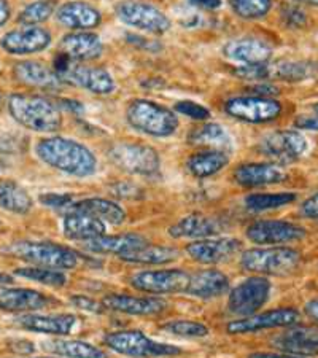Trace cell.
<instances>
[{"label": "cell", "mask_w": 318, "mask_h": 358, "mask_svg": "<svg viewBox=\"0 0 318 358\" xmlns=\"http://www.w3.org/2000/svg\"><path fill=\"white\" fill-rule=\"evenodd\" d=\"M36 153L45 164L73 177H89L97 169L94 153L72 138H42L36 145Z\"/></svg>", "instance_id": "obj_1"}, {"label": "cell", "mask_w": 318, "mask_h": 358, "mask_svg": "<svg viewBox=\"0 0 318 358\" xmlns=\"http://www.w3.org/2000/svg\"><path fill=\"white\" fill-rule=\"evenodd\" d=\"M8 112L16 123L36 132H55L62 124L61 108L40 96H10Z\"/></svg>", "instance_id": "obj_2"}, {"label": "cell", "mask_w": 318, "mask_h": 358, "mask_svg": "<svg viewBox=\"0 0 318 358\" xmlns=\"http://www.w3.org/2000/svg\"><path fill=\"white\" fill-rule=\"evenodd\" d=\"M3 253L26 262L32 266L50 269H73L80 262L78 253L55 242L16 241L3 248Z\"/></svg>", "instance_id": "obj_3"}, {"label": "cell", "mask_w": 318, "mask_h": 358, "mask_svg": "<svg viewBox=\"0 0 318 358\" xmlns=\"http://www.w3.org/2000/svg\"><path fill=\"white\" fill-rule=\"evenodd\" d=\"M126 118L132 128L153 137H169L178 128L175 113L147 99L132 101L126 108Z\"/></svg>", "instance_id": "obj_4"}, {"label": "cell", "mask_w": 318, "mask_h": 358, "mask_svg": "<svg viewBox=\"0 0 318 358\" xmlns=\"http://www.w3.org/2000/svg\"><path fill=\"white\" fill-rule=\"evenodd\" d=\"M53 71L64 85L78 86L94 94H110L117 88L115 78L106 69L78 64L61 53L56 56Z\"/></svg>", "instance_id": "obj_5"}, {"label": "cell", "mask_w": 318, "mask_h": 358, "mask_svg": "<svg viewBox=\"0 0 318 358\" xmlns=\"http://www.w3.org/2000/svg\"><path fill=\"white\" fill-rule=\"evenodd\" d=\"M301 263V253L288 247L250 248L240 257L242 268L261 275H287Z\"/></svg>", "instance_id": "obj_6"}, {"label": "cell", "mask_w": 318, "mask_h": 358, "mask_svg": "<svg viewBox=\"0 0 318 358\" xmlns=\"http://www.w3.org/2000/svg\"><path fill=\"white\" fill-rule=\"evenodd\" d=\"M103 343L108 349L117 352V354L132 358H158L182 354V349L177 348V345L158 343V341L150 339L142 331L137 330L108 333L103 338Z\"/></svg>", "instance_id": "obj_7"}, {"label": "cell", "mask_w": 318, "mask_h": 358, "mask_svg": "<svg viewBox=\"0 0 318 358\" xmlns=\"http://www.w3.org/2000/svg\"><path fill=\"white\" fill-rule=\"evenodd\" d=\"M108 158L120 169L137 176H153L159 171L161 166L156 150L143 143H113L108 148Z\"/></svg>", "instance_id": "obj_8"}, {"label": "cell", "mask_w": 318, "mask_h": 358, "mask_svg": "<svg viewBox=\"0 0 318 358\" xmlns=\"http://www.w3.org/2000/svg\"><path fill=\"white\" fill-rule=\"evenodd\" d=\"M258 150L277 164H290L309 152V141L298 131H274L259 141Z\"/></svg>", "instance_id": "obj_9"}, {"label": "cell", "mask_w": 318, "mask_h": 358, "mask_svg": "<svg viewBox=\"0 0 318 358\" xmlns=\"http://www.w3.org/2000/svg\"><path fill=\"white\" fill-rule=\"evenodd\" d=\"M224 112L244 123L261 124L277 120L283 112L282 103L274 97L242 96L231 97L224 103Z\"/></svg>", "instance_id": "obj_10"}, {"label": "cell", "mask_w": 318, "mask_h": 358, "mask_svg": "<svg viewBox=\"0 0 318 358\" xmlns=\"http://www.w3.org/2000/svg\"><path fill=\"white\" fill-rule=\"evenodd\" d=\"M115 13L124 24L150 34H164L171 29V20L152 3L123 0L115 7Z\"/></svg>", "instance_id": "obj_11"}, {"label": "cell", "mask_w": 318, "mask_h": 358, "mask_svg": "<svg viewBox=\"0 0 318 358\" xmlns=\"http://www.w3.org/2000/svg\"><path fill=\"white\" fill-rule=\"evenodd\" d=\"M270 288V282L266 277H248L231 292L228 301L229 313L242 319L256 314L268 303Z\"/></svg>", "instance_id": "obj_12"}, {"label": "cell", "mask_w": 318, "mask_h": 358, "mask_svg": "<svg viewBox=\"0 0 318 358\" xmlns=\"http://www.w3.org/2000/svg\"><path fill=\"white\" fill-rule=\"evenodd\" d=\"M189 282V274L182 269L140 271L129 279V284L138 292L152 294H166L185 292Z\"/></svg>", "instance_id": "obj_13"}, {"label": "cell", "mask_w": 318, "mask_h": 358, "mask_svg": "<svg viewBox=\"0 0 318 358\" xmlns=\"http://www.w3.org/2000/svg\"><path fill=\"white\" fill-rule=\"evenodd\" d=\"M247 238L259 245H280L303 241L308 231L283 220H259L247 228Z\"/></svg>", "instance_id": "obj_14"}, {"label": "cell", "mask_w": 318, "mask_h": 358, "mask_svg": "<svg viewBox=\"0 0 318 358\" xmlns=\"http://www.w3.org/2000/svg\"><path fill=\"white\" fill-rule=\"evenodd\" d=\"M301 320V314L293 308H282L268 310L263 314H253L244 317V319L234 320L228 323V333L231 334H244L254 333L261 330H270V328H285L298 325Z\"/></svg>", "instance_id": "obj_15"}, {"label": "cell", "mask_w": 318, "mask_h": 358, "mask_svg": "<svg viewBox=\"0 0 318 358\" xmlns=\"http://www.w3.org/2000/svg\"><path fill=\"white\" fill-rule=\"evenodd\" d=\"M51 45V34L43 27L22 26L5 34L0 40V46L10 55L24 56L40 53Z\"/></svg>", "instance_id": "obj_16"}, {"label": "cell", "mask_w": 318, "mask_h": 358, "mask_svg": "<svg viewBox=\"0 0 318 358\" xmlns=\"http://www.w3.org/2000/svg\"><path fill=\"white\" fill-rule=\"evenodd\" d=\"M223 55L226 59L237 62V64L253 66L270 61L274 48L263 38L248 37L231 40L223 46Z\"/></svg>", "instance_id": "obj_17"}, {"label": "cell", "mask_w": 318, "mask_h": 358, "mask_svg": "<svg viewBox=\"0 0 318 358\" xmlns=\"http://www.w3.org/2000/svg\"><path fill=\"white\" fill-rule=\"evenodd\" d=\"M240 248V241L234 238H207L191 242L187 253L194 262L202 264H217L228 262Z\"/></svg>", "instance_id": "obj_18"}, {"label": "cell", "mask_w": 318, "mask_h": 358, "mask_svg": "<svg viewBox=\"0 0 318 358\" xmlns=\"http://www.w3.org/2000/svg\"><path fill=\"white\" fill-rule=\"evenodd\" d=\"M273 344L283 354L296 357H309L318 354V328L317 327H291L290 330L275 336Z\"/></svg>", "instance_id": "obj_19"}, {"label": "cell", "mask_w": 318, "mask_h": 358, "mask_svg": "<svg viewBox=\"0 0 318 358\" xmlns=\"http://www.w3.org/2000/svg\"><path fill=\"white\" fill-rule=\"evenodd\" d=\"M106 310L126 315H156L166 309V301L161 298H140L131 294H107L102 299Z\"/></svg>", "instance_id": "obj_20"}, {"label": "cell", "mask_w": 318, "mask_h": 358, "mask_svg": "<svg viewBox=\"0 0 318 358\" xmlns=\"http://www.w3.org/2000/svg\"><path fill=\"white\" fill-rule=\"evenodd\" d=\"M234 180L245 188L266 187L287 180V172L277 163H245L234 171Z\"/></svg>", "instance_id": "obj_21"}, {"label": "cell", "mask_w": 318, "mask_h": 358, "mask_svg": "<svg viewBox=\"0 0 318 358\" xmlns=\"http://www.w3.org/2000/svg\"><path fill=\"white\" fill-rule=\"evenodd\" d=\"M55 299L31 288L0 287V309L5 313H29L53 304Z\"/></svg>", "instance_id": "obj_22"}, {"label": "cell", "mask_w": 318, "mask_h": 358, "mask_svg": "<svg viewBox=\"0 0 318 358\" xmlns=\"http://www.w3.org/2000/svg\"><path fill=\"white\" fill-rule=\"evenodd\" d=\"M224 229V223L215 217L201 215L193 213L182 218L180 222L172 224L169 228V234L175 239H207L213 238Z\"/></svg>", "instance_id": "obj_23"}, {"label": "cell", "mask_w": 318, "mask_h": 358, "mask_svg": "<svg viewBox=\"0 0 318 358\" xmlns=\"http://www.w3.org/2000/svg\"><path fill=\"white\" fill-rule=\"evenodd\" d=\"M15 78L29 88L57 91L64 85L53 69L37 61H21L13 67Z\"/></svg>", "instance_id": "obj_24"}, {"label": "cell", "mask_w": 318, "mask_h": 358, "mask_svg": "<svg viewBox=\"0 0 318 358\" xmlns=\"http://www.w3.org/2000/svg\"><path fill=\"white\" fill-rule=\"evenodd\" d=\"M101 38L92 32H72L62 37L59 42V53L73 62L97 59L102 55Z\"/></svg>", "instance_id": "obj_25"}, {"label": "cell", "mask_w": 318, "mask_h": 358, "mask_svg": "<svg viewBox=\"0 0 318 358\" xmlns=\"http://www.w3.org/2000/svg\"><path fill=\"white\" fill-rule=\"evenodd\" d=\"M62 231L68 239L86 242L106 234V223L86 212L66 210L64 212Z\"/></svg>", "instance_id": "obj_26"}, {"label": "cell", "mask_w": 318, "mask_h": 358, "mask_svg": "<svg viewBox=\"0 0 318 358\" xmlns=\"http://www.w3.org/2000/svg\"><path fill=\"white\" fill-rule=\"evenodd\" d=\"M16 323L21 328L34 333L43 334H68L77 327V317L72 314H55V315H37L26 314L16 319Z\"/></svg>", "instance_id": "obj_27"}, {"label": "cell", "mask_w": 318, "mask_h": 358, "mask_svg": "<svg viewBox=\"0 0 318 358\" xmlns=\"http://www.w3.org/2000/svg\"><path fill=\"white\" fill-rule=\"evenodd\" d=\"M56 18L62 26L68 29H77V31H88L101 24V13L92 5L80 0L62 3L56 10Z\"/></svg>", "instance_id": "obj_28"}, {"label": "cell", "mask_w": 318, "mask_h": 358, "mask_svg": "<svg viewBox=\"0 0 318 358\" xmlns=\"http://www.w3.org/2000/svg\"><path fill=\"white\" fill-rule=\"evenodd\" d=\"M228 288L229 279L226 275L217 269H205L189 275V282L185 293L201 299H212L222 296Z\"/></svg>", "instance_id": "obj_29"}, {"label": "cell", "mask_w": 318, "mask_h": 358, "mask_svg": "<svg viewBox=\"0 0 318 358\" xmlns=\"http://www.w3.org/2000/svg\"><path fill=\"white\" fill-rule=\"evenodd\" d=\"M148 244V241L140 234L127 233L120 236H106L83 242V247L91 253H112V255H123V253L134 250L142 245Z\"/></svg>", "instance_id": "obj_30"}, {"label": "cell", "mask_w": 318, "mask_h": 358, "mask_svg": "<svg viewBox=\"0 0 318 358\" xmlns=\"http://www.w3.org/2000/svg\"><path fill=\"white\" fill-rule=\"evenodd\" d=\"M66 210H80L89 215L99 218L103 223L121 224L126 220V213L117 202L103 199V198H86L80 201H73ZM64 210V212H66Z\"/></svg>", "instance_id": "obj_31"}, {"label": "cell", "mask_w": 318, "mask_h": 358, "mask_svg": "<svg viewBox=\"0 0 318 358\" xmlns=\"http://www.w3.org/2000/svg\"><path fill=\"white\" fill-rule=\"evenodd\" d=\"M318 77V64L312 61H279L269 62L268 80H283V82H305Z\"/></svg>", "instance_id": "obj_32"}, {"label": "cell", "mask_w": 318, "mask_h": 358, "mask_svg": "<svg viewBox=\"0 0 318 358\" xmlns=\"http://www.w3.org/2000/svg\"><path fill=\"white\" fill-rule=\"evenodd\" d=\"M178 257H180V252H178L177 248L166 247V245H152V244H145L138 248H134V250L126 252L123 255H120V258L126 263L153 264V266L175 262Z\"/></svg>", "instance_id": "obj_33"}, {"label": "cell", "mask_w": 318, "mask_h": 358, "mask_svg": "<svg viewBox=\"0 0 318 358\" xmlns=\"http://www.w3.org/2000/svg\"><path fill=\"white\" fill-rule=\"evenodd\" d=\"M229 163L228 153L219 152V150H204L189 157L187 161L188 171L198 178H207L218 174Z\"/></svg>", "instance_id": "obj_34"}, {"label": "cell", "mask_w": 318, "mask_h": 358, "mask_svg": "<svg viewBox=\"0 0 318 358\" xmlns=\"http://www.w3.org/2000/svg\"><path fill=\"white\" fill-rule=\"evenodd\" d=\"M43 349L50 354L66 358H107V354L96 345H91L83 341H66L53 339L42 344Z\"/></svg>", "instance_id": "obj_35"}, {"label": "cell", "mask_w": 318, "mask_h": 358, "mask_svg": "<svg viewBox=\"0 0 318 358\" xmlns=\"http://www.w3.org/2000/svg\"><path fill=\"white\" fill-rule=\"evenodd\" d=\"M189 142L194 145L209 147V150H219V152L228 153L233 150V141L228 131L218 123H207L201 128L194 129L189 136Z\"/></svg>", "instance_id": "obj_36"}, {"label": "cell", "mask_w": 318, "mask_h": 358, "mask_svg": "<svg viewBox=\"0 0 318 358\" xmlns=\"http://www.w3.org/2000/svg\"><path fill=\"white\" fill-rule=\"evenodd\" d=\"M0 207L11 213L24 215L32 209V198L24 188L13 180H0Z\"/></svg>", "instance_id": "obj_37"}, {"label": "cell", "mask_w": 318, "mask_h": 358, "mask_svg": "<svg viewBox=\"0 0 318 358\" xmlns=\"http://www.w3.org/2000/svg\"><path fill=\"white\" fill-rule=\"evenodd\" d=\"M296 199V193H254L245 198V207L252 212H264L293 204Z\"/></svg>", "instance_id": "obj_38"}, {"label": "cell", "mask_w": 318, "mask_h": 358, "mask_svg": "<svg viewBox=\"0 0 318 358\" xmlns=\"http://www.w3.org/2000/svg\"><path fill=\"white\" fill-rule=\"evenodd\" d=\"M56 2L55 0H37V2L29 3L18 16V22L22 26H37L45 22L55 13Z\"/></svg>", "instance_id": "obj_39"}, {"label": "cell", "mask_w": 318, "mask_h": 358, "mask_svg": "<svg viewBox=\"0 0 318 358\" xmlns=\"http://www.w3.org/2000/svg\"><path fill=\"white\" fill-rule=\"evenodd\" d=\"M16 275L24 277V279L40 282V284L48 285V287H64L67 282V277L64 273L57 269H50V268H38V266H29V268H21L15 271Z\"/></svg>", "instance_id": "obj_40"}, {"label": "cell", "mask_w": 318, "mask_h": 358, "mask_svg": "<svg viewBox=\"0 0 318 358\" xmlns=\"http://www.w3.org/2000/svg\"><path fill=\"white\" fill-rule=\"evenodd\" d=\"M229 5L240 18L259 20L273 8V0H229Z\"/></svg>", "instance_id": "obj_41"}, {"label": "cell", "mask_w": 318, "mask_h": 358, "mask_svg": "<svg viewBox=\"0 0 318 358\" xmlns=\"http://www.w3.org/2000/svg\"><path fill=\"white\" fill-rule=\"evenodd\" d=\"M161 330L175 334L182 338H205L209 334V328L204 323L194 320H172L164 323Z\"/></svg>", "instance_id": "obj_42"}, {"label": "cell", "mask_w": 318, "mask_h": 358, "mask_svg": "<svg viewBox=\"0 0 318 358\" xmlns=\"http://www.w3.org/2000/svg\"><path fill=\"white\" fill-rule=\"evenodd\" d=\"M173 108H175V112L187 115V117L198 121H204L207 118H210V112L207 110L204 106H199V103H196L193 101H180L175 103V107Z\"/></svg>", "instance_id": "obj_43"}, {"label": "cell", "mask_w": 318, "mask_h": 358, "mask_svg": "<svg viewBox=\"0 0 318 358\" xmlns=\"http://www.w3.org/2000/svg\"><path fill=\"white\" fill-rule=\"evenodd\" d=\"M282 21L287 27L299 29L305 26V22H308V15H305L301 8L288 5V7L282 10Z\"/></svg>", "instance_id": "obj_44"}, {"label": "cell", "mask_w": 318, "mask_h": 358, "mask_svg": "<svg viewBox=\"0 0 318 358\" xmlns=\"http://www.w3.org/2000/svg\"><path fill=\"white\" fill-rule=\"evenodd\" d=\"M40 202L43 206H48L51 209H57V210H66L68 206L73 202V198L71 194H56V193H48V194H42L40 196Z\"/></svg>", "instance_id": "obj_45"}, {"label": "cell", "mask_w": 318, "mask_h": 358, "mask_svg": "<svg viewBox=\"0 0 318 358\" xmlns=\"http://www.w3.org/2000/svg\"><path fill=\"white\" fill-rule=\"evenodd\" d=\"M71 303L75 306V308L85 309V310H88V313H92V314L103 313L102 303H97V301H94V299L88 298V296H72Z\"/></svg>", "instance_id": "obj_46"}, {"label": "cell", "mask_w": 318, "mask_h": 358, "mask_svg": "<svg viewBox=\"0 0 318 358\" xmlns=\"http://www.w3.org/2000/svg\"><path fill=\"white\" fill-rule=\"evenodd\" d=\"M299 215L309 220H318V193L305 199L299 207Z\"/></svg>", "instance_id": "obj_47"}, {"label": "cell", "mask_w": 318, "mask_h": 358, "mask_svg": "<svg viewBox=\"0 0 318 358\" xmlns=\"http://www.w3.org/2000/svg\"><path fill=\"white\" fill-rule=\"evenodd\" d=\"M248 92L256 97H275L280 92V90L270 83H258L253 85L252 88H248Z\"/></svg>", "instance_id": "obj_48"}, {"label": "cell", "mask_w": 318, "mask_h": 358, "mask_svg": "<svg viewBox=\"0 0 318 358\" xmlns=\"http://www.w3.org/2000/svg\"><path fill=\"white\" fill-rule=\"evenodd\" d=\"M294 124L299 129H308V131H318V115L317 117H299Z\"/></svg>", "instance_id": "obj_49"}, {"label": "cell", "mask_w": 318, "mask_h": 358, "mask_svg": "<svg viewBox=\"0 0 318 358\" xmlns=\"http://www.w3.org/2000/svg\"><path fill=\"white\" fill-rule=\"evenodd\" d=\"M194 7L204 8V10H215L222 5V0H188Z\"/></svg>", "instance_id": "obj_50"}, {"label": "cell", "mask_w": 318, "mask_h": 358, "mask_svg": "<svg viewBox=\"0 0 318 358\" xmlns=\"http://www.w3.org/2000/svg\"><path fill=\"white\" fill-rule=\"evenodd\" d=\"M304 313L310 320H314L315 323H318V298L310 299V301L304 306Z\"/></svg>", "instance_id": "obj_51"}, {"label": "cell", "mask_w": 318, "mask_h": 358, "mask_svg": "<svg viewBox=\"0 0 318 358\" xmlns=\"http://www.w3.org/2000/svg\"><path fill=\"white\" fill-rule=\"evenodd\" d=\"M10 15H11V10H10L8 2L7 0H0V27L10 20Z\"/></svg>", "instance_id": "obj_52"}, {"label": "cell", "mask_w": 318, "mask_h": 358, "mask_svg": "<svg viewBox=\"0 0 318 358\" xmlns=\"http://www.w3.org/2000/svg\"><path fill=\"white\" fill-rule=\"evenodd\" d=\"M62 107L67 108L73 113H82L83 112V103H80L77 101H71V99H64L62 101Z\"/></svg>", "instance_id": "obj_53"}, {"label": "cell", "mask_w": 318, "mask_h": 358, "mask_svg": "<svg viewBox=\"0 0 318 358\" xmlns=\"http://www.w3.org/2000/svg\"><path fill=\"white\" fill-rule=\"evenodd\" d=\"M248 358H305V357H296V355H290V354H252Z\"/></svg>", "instance_id": "obj_54"}, {"label": "cell", "mask_w": 318, "mask_h": 358, "mask_svg": "<svg viewBox=\"0 0 318 358\" xmlns=\"http://www.w3.org/2000/svg\"><path fill=\"white\" fill-rule=\"evenodd\" d=\"M293 2L304 3V5H312V7H318V0H293Z\"/></svg>", "instance_id": "obj_55"}, {"label": "cell", "mask_w": 318, "mask_h": 358, "mask_svg": "<svg viewBox=\"0 0 318 358\" xmlns=\"http://www.w3.org/2000/svg\"><path fill=\"white\" fill-rule=\"evenodd\" d=\"M312 110H314V112L318 115V102L314 103V106H312Z\"/></svg>", "instance_id": "obj_56"}, {"label": "cell", "mask_w": 318, "mask_h": 358, "mask_svg": "<svg viewBox=\"0 0 318 358\" xmlns=\"http://www.w3.org/2000/svg\"><path fill=\"white\" fill-rule=\"evenodd\" d=\"M2 103H3V96H2V92H0V107H2Z\"/></svg>", "instance_id": "obj_57"}]
</instances>
